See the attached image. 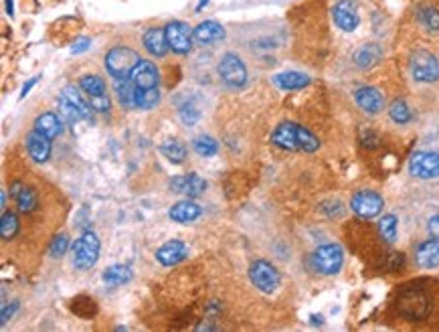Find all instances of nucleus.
<instances>
[{
    "instance_id": "9b49d317",
    "label": "nucleus",
    "mask_w": 439,
    "mask_h": 332,
    "mask_svg": "<svg viewBox=\"0 0 439 332\" xmlns=\"http://www.w3.org/2000/svg\"><path fill=\"white\" fill-rule=\"evenodd\" d=\"M385 207V201L379 193L375 191H359L353 199H351V209L362 217V219H372L377 217Z\"/></svg>"
},
{
    "instance_id": "f257e3e1",
    "label": "nucleus",
    "mask_w": 439,
    "mask_h": 332,
    "mask_svg": "<svg viewBox=\"0 0 439 332\" xmlns=\"http://www.w3.org/2000/svg\"><path fill=\"white\" fill-rule=\"evenodd\" d=\"M272 142L283 150L316 152L320 148L318 138L308 128L294 124V122H283V124L278 126L272 134Z\"/></svg>"
},
{
    "instance_id": "4468645a",
    "label": "nucleus",
    "mask_w": 439,
    "mask_h": 332,
    "mask_svg": "<svg viewBox=\"0 0 439 332\" xmlns=\"http://www.w3.org/2000/svg\"><path fill=\"white\" fill-rule=\"evenodd\" d=\"M355 99H357V106L368 116H377L385 108V95L377 87H370V85L359 87L355 93Z\"/></svg>"
},
{
    "instance_id": "39448f33",
    "label": "nucleus",
    "mask_w": 439,
    "mask_h": 332,
    "mask_svg": "<svg viewBox=\"0 0 439 332\" xmlns=\"http://www.w3.org/2000/svg\"><path fill=\"white\" fill-rule=\"evenodd\" d=\"M219 78L231 89H239L247 83V67L237 53H225L219 61Z\"/></svg>"
},
{
    "instance_id": "aec40b11",
    "label": "nucleus",
    "mask_w": 439,
    "mask_h": 332,
    "mask_svg": "<svg viewBox=\"0 0 439 332\" xmlns=\"http://www.w3.org/2000/svg\"><path fill=\"white\" fill-rule=\"evenodd\" d=\"M142 43H144V49L152 57H164L170 51V47L166 43V33H164V29H158V27L146 29V33L142 35Z\"/></svg>"
},
{
    "instance_id": "c85d7f7f",
    "label": "nucleus",
    "mask_w": 439,
    "mask_h": 332,
    "mask_svg": "<svg viewBox=\"0 0 439 332\" xmlns=\"http://www.w3.org/2000/svg\"><path fill=\"white\" fill-rule=\"evenodd\" d=\"M160 152L164 154V158H168L172 165H182L187 161V146L178 140H166L160 146Z\"/></svg>"
},
{
    "instance_id": "5701e85b",
    "label": "nucleus",
    "mask_w": 439,
    "mask_h": 332,
    "mask_svg": "<svg viewBox=\"0 0 439 332\" xmlns=\"http://www.w3.org/2000/svg\"><path fill=\"white\" fill-rule=\"evenodd\" d=\"M114 93L120 102V106L123 110H134L136 108V93L138 87L136 83L132 82V78H118L114 80Z\"/></svg>"
},
{
    "instance_id": "393cba45",
    "label": "nucleus",
    "mask_w": 439,
    "mask_h": 332,
    "mask_svg": "<svg viewBox=\"0 0 439 332\" xmlns=\"http://www.w3.org/2000/svg\"><path fill=\"white\" fill-rule=\"evenodd\" d=\"M274 83L283 91H294V89H302V87L310 85V78L300 71H283L274 78Z\"/></svg>"
},
{
    "instance_id": "a211bd4d",
    "label": "nucleus",
    "mask_w": 439,
    "mask_h": 332,
    "mask_svg": "<svg viewBox=\"0 0 439 332\" xmlns=\"http://www.w3.org/2000/svg\"><path fill=\"white\" fill-rule=\"evenodd\" d=\"M381 57H383V49L379 43H364L355 51L353 61L359 69H370L381 61Z\"/></svg>"
},
{
    "instance_id": "e433bc0d",
    "label": "nucleus",
    "mask_w": 439,
    "mask_h": 332,
    "mask_svg": "<svg viewBox=\"0 0 439 332\" xmlns=\"http://www.w3.org/2000/svg\"><path fill=\"white\" fill-rule=\"evenodd\" d=\"M419 23L427 31H439V12L436 8H421L419 12Z\"/></svg>"
},
{
    "instance_id": "7ed1b4c3",
    "label": "nucleus",
    "mask_w": 439,
    "mask_h": 332,
    "mask_svg": "<svg viewBox=\"0 0 439 332\" xmlns=\"http://www.w3.org/2000/svg\"><path fill=\"white\" fill-rule=\"evenodd\" d=\"M310 261H312V268L318 274L334 276V274L340 272V268L344 263V251L338 244H324L312 253Z\"/></svg>"
},
{
    "instance_id": "cd10ccee",
    "label": "nucleus",
    "mask_w": 439,
    "mask_h": 332,
    "mask_svg": "<svg viewBox=\"0 0 439 332\" xmlns=\"http://www.w3.org/2000/svg\"><path fill=\"white\" fill-rule=\"evenodd\" d=\"M130 280H132V270L128 265H121V263H116V265H112V268H108L104 272V282L108 286H112V288L123 286Z\"/></svg>"
},
{
    "instance_id": "0eeeda50",
    "label": "nucleus",
    "mask_w": 439,
    "mask_h": 332,
    "mask_svg": "<svg viewBox=\"0 0 439 332\" xmlns=\"http://www.w3.org/2000/svg\"><path fill=\"white\" fill-rule=\"evenodd\" d=\"M249 280L253 282V286L257 290L265 292V294H272V292L278 290L280 286L281 278L280 272L276 270L274 263L265 261V259H255L249 268Z\"/></svg>"
},
{
    "instance_id": "f704fd0d",
    "label": "nucleus",
    "mask_w": 439,
    "mask_h": 332,
    "mask_svg": "<svg viewBox=\"0 0 439 332\" xmlns=\"http://www.w3.org/2000/svg\"><path fill=\"white\" fill-rule=\"evenodd\" d=\"M379 233L387 244H393L397 239V217L395 215H385L379 221Z\"/></svg>"
},
{
    "instance_id": "dca6fc26",
    "label": "nucleus",
    "mask_w": 439,
    "mask_h": 332,
    "mask_svg": "<svg viewBox=\"0 0 439 332\" xmlns=\"http://www.w3.org/2000/svg\"><path fill=\"white\" fill-rule=\"evenodd\" d=\"M189 257V248L187 244L178 241V239H172V241H166L162 248L156 251V259L158 263H162L164 268H172L176 263H180L182 259Z\"/></svg>"
},
{
    "instance_id": "2f4dec72",
    "label": "nucleus",
    "mask_w": 439,
    "mask_h": 332,
    "mask_svg": "<svg viewBox=\"0 0 439 332\" xmlns=\"http://www.w3.org/2000/svg\"><path fill=\"white\" fill-rule=\"evenodd\" d=\"M16 233H19V217L14 213L4 211L2 219H0V235H2V239L10 241Z\"/></svg>"
},
{
    "instance_id": "a878e982",
    "label": "nucleus",
    "mask_w": 439,
    "mask_h": 332,
    "mask_svg": "<svg viewBox=\"0 0 439 332\" xmlns=\"http://www.w3.org/2000/svg\"><path fill=\"white\" fill-rule=\"evenodd\" d=\"M83 89H78L75 85H67L65 89H63V95L80 110L81 118L83 120H91V112H93V108H91V104H89V99H87V95L85 93H81Z\"/></svg>"
},
{
    "instance_id": "9d476101",
    "label": "nucleus",
    "mask_w": 439,
    "mask_h": 332,
    "mask_svg": "<svg viewBox=\"0 0 439 332\" xmlns=\"http://www.w3.org/2000/svg\"><path fill=\"white\" fill-rule=\"evenodd\" d=\"M409 172L421 180L439 178V152H429V150L415 152L409 161Z\"/></svg>"
},
{
    "instance_id": "4be33fe9",
    "label": "nucleus",
    "mask_w": 439,
    "mask_h": 332,
    "mask_svg": "<svg viewBox=\"0 0 439 332\" xmlns=\"http://www.w3.org/2000/svg\"><path fill=\"white\" fill-rule=\"evenodd\" d=\"M193 35L199 45H211V43H219L225 39V29L217 21H204L193 31Z\"/></svg>"
},
{
    "instance_id": "1a4fd4ad",
    "label": "nucleus",
    "mask_w": 439,
    "mask_h": 332,
    "mask_svg": "<svg viewBox=\"0 0 439 332\" xmlns=\"http://www.w3.org/2000/svg\"><path fill=\"white\" fill-rule=\"evenodd\" d=\"M195 29H191L187 23L182 21H172L164 27V33H166V43L170 47L172 53L176 55H189L191 49H193V35Z\"/></svg>"
},
{
    "instance_id": "20e7f679",
    "label": "nucleus",
    "mask_w": 439,
    "mask_h": 332,
    "mask_svg": "<svg viewBox=\"0 0 439 332\" xmlns=\"http://www.w3.org/2000/svg\"><path fill=\"white\" fill-rule=\"evenodd\" d=\"M411 78L419 83L439 82V59L429 51H415L409 61Z\"/></svg>"
},
{
    "instance_id": "423d86ee",
    "label": "nucleus",
    "mask_w": 439,
    "mask_h": 332,
    "mask_svg": "<svg viewBox=\"0 0 439 332\" xmlns=\"http://www.w3.org/2000/svg\"><path fill=\"white\" fill-rule=\"evenodd\" d=\"M80 87L83 89V93L87 95V99H89L93 112H99V114L110 112L112 99H110L106 82H104L99 75H83L80 80Z\"/></svg>"
},
{
    "instance_id": "58836bf2",
    "label": "nucleus",
    "mask_w": 439,
    "mask_h": 332,
    "mask_svg": "<svg viewBox=\"0 0 439 332\" xmlns=\"http://www.w3.org/2000/svg\"><path fill=\"white\" fill-rule=\"evenodd\" d=\"M427 229H429V235H431L434 239H439V215H436V217H431V219H429Z\"/></svg>"
},
{
    "instance_id": "b1692460",
    "label": "nucleus",
    "mask_w": 439,
    "mask_h": 332,
    "mask_svg": "<svg viewBox=\"0 0 439 332\" xmlns=\"http://www.w3.org/2000/svg\"><path fill=\"white\" fill-rule=\"evenodd\" d=\"M35 130L43 134V136H47L49 140H55L59 134H61V130H63V126H61V116H57V114H53V112H47V114H43L39 116L37 120H35Z\"/></svg>"
},
{
    "instance_id": "bb28decb",
    "label": "nucleus",
    "mask_w": 439,
    "mask_h": 332,
    "mask_svg": "<svg viewBox=\"0 0 439 332\" xmlns=\"http://www.w3.org/2000/svg\"><path fill=\"white\" fill-rule=\"evenodd\" d=\"M12 195H14V201H16V205L23 213H31L33 209L37 207V195H35L33 189L16 182V185H12Z\"/></svg>"
},
{
    "instance_id": "f03ea898",
    "label": "nucleus",
    "mask_w": 439,
    "mask_h": 332,
    "mask_svg": "<svg viewBox=\"0 0 439 332\" xmlns=\"http://www.w3.org/2000/svg\"><path fill=\"white\" fill-rule=\"evenodd\" d=\"M140 63V55L130 47H114L106 53V71L118 80V78H130L132 69Z\"/></svg>"
},
{
    "instance_id": "412c9836",
    "label": "nucleus",
    "mask_w": 439,
    "mask_h": 332,
    "mask_svg": "<svg viewBox=\"0 0 439 332\" xmlns=\"http://www.w3.org/2000/svg\"><path fill=\"white\" fill-rule=\"evenodd\" d=\"M415 263L423 270H431L439 265V239L423 241L415 249Z\"/></svg>"
},
{
    "instance_id": "2eb2a0df",
    "label": "nucleus",
    "mask_w": 439,
    "mask_h": 332,
    "mask_svg": "<svg viewBox=\"0 0 439 332\" xmlns=\"http://www.w3.org/2000/svg\"><path fill=\"white\" fill-rule=\"evenodd\" d=\"M130 78H132V82L136 83L138 89H152V87H158V67H156L152 61L140 59V63L132 69Z\"/></svg>"
},
{
    "instance_id": "a19ab883",
    "label": "nucleus",
    "mask_w": 439,
    "mask_h": 332,
    "mask_svg": "<svg viewBox=\"0 0 439 332\" xmlns=\"http://www.w3.org/2000/svg\"><path fill=\"white\" fill-rule=\"evenodd\" d=\"M37 82H39V78H33L31 82L25 83V87H23V91H21V97H25V95H27V93L31 91V87H33V85H35Z\"/></svg>"
},
{
    "instance_id": "6e6552de",
    "label": "nucleus",
    "mask_w": 439,
    "mask_h": 332,
    "mask_svg": "<svg viewBox=\"0 0 439 332\" xmlns=\"http://www.w3.org/2000/svg\"><path fill=\"white\" fill-rule=\"evenodd\" d=\"M99 257V239L95 233L87 231L73 244V265L78 270H89L97 263Z\"/></svg>"
},
{
    "instance_id": "ddd939ff",
    "label": "nucleus",
    "mask_w": 439,
    "mask_h": 332,
    "mask_svg": "<svg viewBox=\"0 0 439 332\" xmlns=\"http://www.w3.org/2000/svg\"><path fill=\"white\" fill-rule=\"evenodd\" d=\"M170 189L172 193H178V195H185L187 199H197L200 197L204 191H206V180L191 172V174H182V176H174L170 180Z\"/></svg>"
},
{
    "instance_id": "72a5a7b5",
    "label": "nucleus",
    "mask_w": 439,
    "mask_h": 332,
    "mask_svg": "<svg viewBox=\"0 0 439 332\" xmlns=\"http://www.w3.org/2000/svg\"><path fill=\"white\" fill-rule=\"evenodd\" d=\"M59 116L67 122V124H71V126H75L80 120H83L81 118V114H80V110L61 93V97H59Z\"/></svg>"
},
{
    "instance_id": "4c0bfd02",
    "label": "nucleus",
    "mask_w": 439,
    "mask_h": 332,
    "mask_svg": "<svg viewBox=\"0 0 439 332\" xmlns=\"http://www.w3.org/2000/svg\"><path fill=\"white\" fill-rule=\"evenodd\" d=\"M67 248H69V239H67V235H59V237H55V239H53L51 255H53V257H61V255H65Z\"/></svg>"
},
{
    "instance_id": "f3484780",
    "label": "nucleus",
    "mask_w": 439,
    "mask_h": 332,
    "mask_svg": "<svg viewBox=\"0 0 439 332\" xmlns=\"http://www.w3.org/2000/svg\"><path fill=\"white\" fill-rule=\"evenodd\" d=\"M200 215H202V207L199 203H195V199H185V201H178L176 205H172L170 211H168V217L176 223H193L197 221Z\"/></svg>"
},
{
    "instance_id": "473e14b6",
    "label": "nucleus",
    "mask_w": 439,
    "mask_h": 332,
    "mask_svg": "<svg viewBox=\"0 0 439 332\" xmlns=\"http://www.w3.org/2000/svg\"><path fill=\"white\" fill-rule=\"evenodd\" d=\"M389 116H391V120L395 122V124H409L411 120H413V112L409 110V106L403 102V99H397V102H393L391 104V108H389Z\"/></svg>"
},
{
    "instance_id": "c756f323",
    "label": "nucleus",
    "mask_w": 439,
    "mask_h": 332,
    "mask_svg": "<svg viewBox=\"0 0 439 332\" xmlns=\"http://www.w3.org/2000/svg\"><path fill=\"white\" fill-rule=\"evenodd\" d=\"M160 89L152 87V89H138L136 93V108L138 110H154L160 104Z\"/></svg>"
},
{
    "instance_id": "c9c22d12",
    "label": "nucleus",
    "mask_w": 439,
    "mask_h": 332,
    "mask_svg": "<svg viewBox=\"0 0 439 332\" xmlns=\"http://www.w3.org/2000/svg\"><path fill=\"white\" fill-rule=\"evenodd\" d=\"M178 116H180V120H182L187 126H195L200 120L202 112H200L199 106H197L193 99H189V102H185V104L180 106Z\"/></svg>"
},
{
    "instance_id": "ea45409f",
    "label": "nucleus",
    "mask_w": 439,
    "mask_h": 332,
    "mask_svg": "<svg viewBox=\"0 0 439 332\" xmlns=\"http://www.w3.org/2000/svg\"><path fill=\"white\" fill-rule=\"evenodd\" d=\"M89 39H85V37H83V39H78V41L73 43V47H71V51H73V53H83V51H87V49H89Z\"/></svg>"
},
{
    "instance_id": "6ab92c4d",
    "label": "nucleus",
    "mask_w": 439,
    "mask_h": 332,
    "mask_svg": "<svg viewBox=\"0 0 439 332\" xmlns=\"http://www.w3.org/2000/svg\"><path fill=\"white\" fill-rule=\"evenodd\" d=\"M51 142L53 140H49L47 136L39 134L37 130H33L27 136V148H29V154H31V158L35 163L43 165V163L49 161V156H51Z\"/></svg>"
},
{
    "instance_id": "7c9ffc66",
    "label": "nucleus",
    "mask_w": 439,
    "mask_h": 332,
    "mask_svg": "<svg viewBox=\"0 0 439 332\" xmlns=\"http://www.w3.org/2000/svg\"><path fill=\"white\" fill-rule=\"evenodd\" d=\"M193 150L202 158H209L219 152V142L213 136H197L193 140Z\"/></svg>"
},
{
    "instance_id": "79ce46f5",
    "label": "nucleus",
    "mask_w": 439,
    "mask_h": 332,
    "mask_svg": "<svg viewBox=\"0 0 439 332\" xmlns=\"http://www.w3.org/2000/svg\"><path fill=\"white\" fill-rule=\"evenodd\" d=\"M6 10L8 14H12V0H6Z\"/></svg>"
},
{
    "instance_id": "f8f14e48",
    "label": "nucleus",
    "mask_w": 439,
    "mask_h": 332,
    "mask_svg": "<svg viewBox=\"0 0 439 332\" xmlns=\"http://www.w3.org/2000/svg\"><path fill=\"white\" fill-rule=\"evenodd\" d=\"M332 16H334L336 27L342 29V31H346V33H353L360 23L359 6L353 0H340V2H336L334 8H332Z\"/></svg>"
}]
</instances>
